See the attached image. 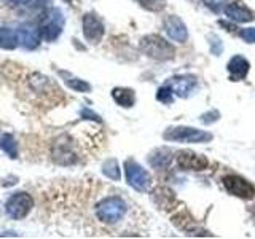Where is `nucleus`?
Masks as SVG:
<instances>
[{
  "instance_id": "f257e3e1",
  "label": "nucleus",
  "mask_w": 255,
  "mask_h": 239,
  "mask_svg": "<svg viewBox=\"0 0 255 239\" xmlns=\"http://www.w3.org/2000/svg\"><path fill=\"white\" fill-rule=\"evenodd\" d=\"M128 211V206L122 198L110 196L102 199V201L96 206V215L104 223H117L120 222Z\"/></svg>"
},
{
  "instance_id": "f03ea898",
  "label": "nucleus",
  "mask_w": 255,
  "mask_h": 239,
  "mask_svg": "<svg viewBox=\"0 0 255 239\" xmlns=\"http://www.w3.org/2000/svg\"><path fill=\"white\" fill-rule=\"evenodd\" d=\"M140 50L156 61H167L174 58V53H175L174 46L169 42H166L164 38L155 34L145 35L140 40Z\"/></svg>"
},
{
  "instance_id": "7ed1b4c3",
  "label": "nucleus",
  "mask_w": 255,
  "mask_h": 239,
  "mask_svg": "<svg viewBox=\"0 0 255 239\" xmlns=\"http://www.w3.org/2000/svg\"><path fill=\"white\" fill-rule=\"evenodd\" d=\"M164 140H171V142H190V143H198V142H207L212 139V134L201 131V129H195V127H188V126H175L167 129L163 134Z\"/></svg>"
},
{
  "instance_id": "20e7f679",
  "label": "nucleus",
  "mask_w": 255,
  "mask_h": 239,
  "mask_svg": "<svg viewBox=\"0 0 255 239\" xmlns=\"http://www.w3.org/2000/svg\"><path fill=\"white\" fill-rule=\"evenodd\" d=\"M34 207V199L29 193H14L13 196L8 198V201L5 204V211L8 214V217H11L14 220H21L30 212V209Z\"/></svg>"
},
{
  "instance_id": "39448f33",
  "label": "nucleus",
  "mask_w": 255,
  "mask_h": 239,
  "mask_svg": "<svg viewBox=\"0 0 255 239\" xmlns=\"http://www.w3.org/2000/svg\"><path fill=\"white\" fill-rule=\"evenodd\" d=\"M125 172H126V180L128 183L137 191H147L151 185V177L150 174L142 169V167L134 161V159H128L125 163Z\"/></svg>"
},
{
  "instance_id": "423d86ee",
  "label": "nucleus",
  "mask_w": 255,
  "mask_h": 239,
  "mask_svg": "<svg viewBox=\"0 0 255 239\" xmlns=\"http://www.w3.org/2000/svg\"><path fill=\"white\" fill-rule=\"evenodd\" d=\"M64 27V16L59 10H51L45 18L42 27H40V34L48 42H53L56 40L62 32Z\"/></svg>"
},
{
  "instance_id": "0eeeda50",
  "label": "nucleus",
  "mask_w": 255,
  "mask_h": 239,
  "mask_svg": "<svg viewBox=\"0 0 255 239\" xmlns=\"http://www.w3.org/2000/svg\"><path fill=\"white\" fill-rule=\"evenodd\" d=\"M223 185H225L228 193L243 199H252L255 195V188L252 183L239 177V175H227L223 179Z\"/></svg>"
},
{
  "instance_id": "6e6552de",
  "label": "nucleus",
  "mask_w": 255,
  "mask_h": 239,
  "mask_svg": "<svg viewBox=\"0 0 255 239\" xmlns=\"http://www.w3.org/2000/svg\"><path fill=\"white\" fill-rule=\"evenodd\" d=\"M53 159L58 164H72L77 161V155L74 151V145H72V142L66 137V135H62L58 140L54 142L53 145Z\"/></svg>"
},
{
  "instance_id": "1a4fd4ad",
  "label": "nucleus",
  "mask_w": 255,
  "mask_h": 239,
  "mask_svg": "<svg viewBox=\"0 0 255 239\" xmlns=\"http://www.w3.org/2000/svg\"><path fill=\"white\" fill-rule=\"evenodd\" d=\"M177 163L182 169L185 171H204L207 166H209V161L207 158L203 155H198L195 151L190 150H183L177 156Z\"/></svg>"
},
{
  "instance_id": "9d476101",
  "label": "nucleus",
  "mask_w": 255,
  "mask_h": 239,
  "mask_svg": "<svg viewBox=\"0 0 255 239\" xmlns=\"http://www.w3.org/2000/svg\"><path fill=\"white\" fill-rule=\"evenodd\" d=\"M83 34L90 42L98 43L104 35V24L94 13H86L83 16Z\"/></svg>"
},
{
  "instance_id": "9b49d317",
  "label": "nucleus",
  "mask_w": 255,
  "mask_h": 239,
  "mask_svg": "<svg viewBox=\"0 0 255 239\" xmlns=\"http://www.w3.org/2000/svg\"><path fill=\"white\" fill-rule=\"evenodd\" d=\"M164 29H166V34L169 35V38L174 40V42L182 43L188 38V30H187L185 22L174 14L167 16V18L164 19Z\"/></svg>"
},
{
  "instance_id": "f8f14e48",
  "label": "nucleus",
  "mask_w": 255,
  "mask_h": 239,
  "mask_svg": "<svg viewBox=\"0 0 255 239\" xmlns=\"http://www.w3.org/2000/svg\"><path fill=\"white\" fill-rule=\"evenodd\" d=\"M167 86L171 88V90L180 96V98H188L191 94V91L196 88V78L191 77V75H183V77H172L167 80Z\"/></svg>"
},
{
  "instance_id": "ddd939ff",
  "label": "nucleus",
  "mask_w": 255,
  "mask_h": 239,
  "mask_svg": "<svg viewBox=\"0 0 255 239\" xmlns=\"http://www.w3.org/2000/svg\"><path fill=\"white\" fill-rule=\"evenodd\" d=\"M16 35H18V43L24 48H27V50L37 48L40 43V38H42L40 29H34V27H19L16 30Z\"/></svg>"
},
{
  "instance_id": "4468645a",
  "label": "nucleus",
  "mask_w": 255,
  "mask_h": 239,
  "mask_svg": "<svg viewBox=\"0 0 255 239\" xmlns=\"http://www.w3.org/2000/svg\"><path fill=\"white\" fill-rule=\"evenodd\" d=\"M225 14L231 21H236V22H249L254 19V14L249 8H246L241 2H233V3H228L225 8Z\"/></svg>"
},
{
  "instance_id": "2eb2a0df",
  "label": "nucleus",
  "mask_w": 255,
  "mask_h": 239,
  "mask_svg": "<svg viewBox=\"0 0 255 239\" xmlns=\"http://www.w3.org/2000/svg\"><path fill=\"white\" fill-rule=\"evenodd\" d=\"M228 72L231 75V80L239 82V80L246 78V75L249 74V61L243 56H235L228 62Z\"/></svg>"
},
{
  "instance_id": "dca6fc26",
  "label": "nucleus",
  "mask_w": 255,
  "mask_h": 239,
  "mask_svg": "<svg viewBox=\"0 0 255 239\" xmlns=\"http://www.w3.org/2000/svg\"><path fill=\"white\" fill-rule=\"evenodd\" d=\"M153 201L161 207V209H172V206L175 204V195L171 190L161 187L153 191Z\"/></svg>"
},
{
  "instance_id": "f3484780",
  "label": "nucleus",
  "mask_w": 255,
  "mask_h": 239,
  "mask_svg": "<svg viewBox=\"0 0 255 239\" xmlns=\"http://www.w3.org/2000/svg\"><path fill=\"white\" fill-rule=\"evenodd\" d=\"M171 150H167V148H158L155 153H151V156L148 158V161L150 164L156 167V169H164V167L169 166L171 163Z\"/></svg>"
},
{
  "instance_id": "a211bd4d",
  "label": "nucleus",
  "mask_w": 255,
  "mask_h": 239,
  "mask_svg": "<svg viewBox=\"0 0 255 239\" xmlns=\"http://www.w3.org/2000/svg\"><path fill=\"white\" fill-rule=\"evenodd\" d=\"M112 98L122 107H132L134 106V91L126 90V88H115L112 91Z\"/></svg>"
},
{
  "instance_id": "6ab92c4d",
  "label": "nucleus",
  "mask_w": 255,
  "mask_h": 239,
  "mask_svg": "<svg viewBox=\"0 0 255 239\" xmlns=\"http://www.w3.org/2000/svg\"><path fill=\"white\" fill-rule=\"evenodd\" d=\"M16 45H18V35H16V32H13L8 27L0 29V48H5V50H14Z\"/></svg>"
},
{
  "instance_id": "aec40b11",
  "label": "nucleus",
  "mask_w": 255,
  "mask_h": 239,
  "mask_svg": "<svg viewBox=\"0 0 255 239\" xmlns=\"http://www.w3.org/2000/svg\"><path fill=\"white\" fill-rule=\"evenodd\" d=\"M0 148L10 158H18V145L11 134H2L0 135Z\"/></svg>"
},
{
  "instance_id": "412c9836",
  "label": "nucleus",
  "mask_w": 255,
  "mask_h": 239,
  "mask_svg": "<svg viewBox=\"0 0 255 239\" xmlns=\"http://www.w3.org/2000/svg\"><path fill=\"white\" fill-rule=\"evenodd\" d=\"M102 172L112 180H120V167H118L117 159L114 158L107 159V161L102 164Z\"/></svg>"
},
{
  "instance_id": "4be33fe9",
  "label": "nucleus",
  "mask_w": 255,
  "mask_h": 239,
  "mask_svg": "<svg viewBox=\"0 0 255 239\" xmlns=\"http://www.w3.org/2000/svg\"><path fill=\"white\" fill-rule=\"evenodd\" d=\"M66 83L72 88V90L80 91V93H88L91 90V85L83 82V80H80V78H67Z\"/></svg>"
},
{
  "instance_id": "5701e85b",
  "label": "nucleus",
  "mask_w": 255,
  "mask_h": 239,
  "mask_svg": "<svg viewBox=\"0 0 255 239\" xmlns=\"http://www.w3.org/2000/svg\"><path fill=\"white\" fill-rule=\"evenodd\" d=\"M137 2L150 11H161L166 6V0H137Z\"/></svg>"
},
{
  "instance_id": "b1692460",
  "label": "nucleus",
  "mask_w": 255,
  "mask_h": 239,
  "mask_svg": "<svg viewBox=\"0 0 255 239\" xmlns=\"http://www.w3.org/2000/svg\"><path fill=\"white\" fill-rule=\"evenodd\" d=\"M172 94H174V91L171 90V88L167 86V85H163V86L158 90L156 98H158L159 102H163V104H172V101H174Z\"/></svg>"
},
{
  "instance_id": "393cba45",
  "label": "nucleus",
  "mask_w": 255,
  "mask_h": 239,
  "mask_svg": "<svg viewBox=\"0 0 255 239\" xmlns=\"http://www.w3.org/2000/svg\"><path fill=\"white\" fill-rule=\"evenodd\" d=\"M207 38H209V45H211V51H212V54L219 56V54L222 53V50H223L220 38H219L217 35H214V34H211Z\"/></svg>"
},
{
  "instance_id": "a878e982",
  "label": "nucleus",
  "mask_w": 255,
  "mask_h": 239,
  "mask_svg": "<svg viewBox=\"0 0 255 239\" xmlns=\"http://www.w3.org/2000/svg\"><path fill=\"white\" fill-rule=\"evenodd\" d=\"M203 2L206 3V6H209L212 11L219 13L222 8H225V3L228 0H203Z\"/></svg>"
},
{
  "instance_id": "bb28decb",
  "label": "nucleus",
  "mask_w": 255,
  "mask_h": 239,
  "mask_svg": "<svg viewBox=\"0 0 255 239\" xmlns=\"http://www.w3.org/2000/svg\"><path fill=\"white\" fill-rule=\"evenodd\" d=\"M220 118V114L217 110H211L209 114H204V115H201V121L204 123V124H211V123H215L217 120Z\"/></svg>"
},
{
  "instance_id": "cd10ccee",
  "label": "nucleus",
  "mask_w": 255,
  "mask_h": 239,
  "mask_svg": "<svg viewBox=\"0 0 255 239\" xmlns=\"http://www.w3.org/2000/svg\"><path fill=\"white\" fill-rule=\"evenodd\" d=\"M241 38L247 43H255V27L243 29L241 30Z\"/></svg>"
},
{
  "instance_id": "c85d7f7f",
  "label": "nucleus",
  "mask_w": 255,
  "mask_h": 239,
  "mask_svg": "<svg viewBox=\"0 0 255 239\" xmlns=\"http://www.w3.org/2000/svg\"><path fill=\"white\" fill-rule=\"evenodd\" d=\"M82 117L83 118H86V120H96V121H101V118L96 115V114H93V112H90L88 109H85L83 112H82Z\"/></svg>"
},
{
  "instance_id": "c756f323",
  "label": "nucleus",
  "mask_w": 255,
  "mask_h": 239,
  "mask_svg": "<svg viewBox=\"0 0 255 239\" xmlns=\"http://www.w3.org/2000/svg\"><path fill=\"white\" fill-rule=\"evenodd\" d=\"M34 0H6L8 5H14V6H21V5H30Z\"/></svg>"
},
{
  "instance_id": "7c9ffc66",
  "label": "nucleus",
  "mask_w": 255,
  "mask_h": 239,
  "mask_svg": "<svg viewBox=\"0 0 255 239\" xmlns=\"http://www.w3.org/2000/svg\"><path fill=\"white\" fill-rule=\"evenodd\" d=\"M66 2H70L72 3V2H75V0H66Z\"/></svg>"
}]
</instances>
